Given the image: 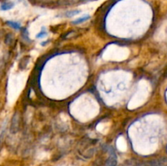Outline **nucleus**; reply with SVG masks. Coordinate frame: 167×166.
I'll use <instances>...</instances> for the list:
<instances>
[{
    "instance_id": "1",
    "label": "nucleus",
    "mask_w": 167,
    "mask_h": 166,
    "mask_svg": "<svg viewBox=\"0 0 167 166\" xmlns=\"http://www.w3.org/2000/svg\"><path fill=\"white\" fill-rule=\"evenodd\" d=\"M20 115H19V113H16L15 114L13 115L12 120H11V133L16 134L19 131V130H20Z\"/></svg>"
},
{
    "instance_id": "2",
    "label": "nucleus",
    "mask_w": 167,
    "mask_h": 166,
    "mask_svg": "<svg viewBox=\"0 0 167 166\" xmlns=\"http://www.w3.org/2000/svg\"><path fill=\"white\" fill-rule=\"evenodd\" d=\"M109 156L105 161V166H117V158L115 151L113 148H109Z\"/></svg>"
},
{
    "instance_id": "3",
    "label": "nucleus",
    "mask_w": 167,
    "mask_h": 166,
    "mask_svg": "<svg viewBox=\"0 0 167 166\" xmlns=\"http://www.w3.org/2000/svg\"><path fill=\"white\" fill-rule=\"evenodd\" d=\"M89 19H90V16H89V15H84V16H82V17L78 18L77 20L73 21V24H74V25H78V24L83 23V22H85V21H88Z\"/></svg>"
},
{
    "instance_id": "4",
    "label": "nucleus",
    "mask_w": 167,
    "mask_h": 166,
    "mask_svg": "<svg viewBox=\"0 0 167 166\" xmlns=\"http://www.w3.org/2000/svg\"><path fill=\"white\" fill-rule=\"evenodd\" d=\"M13 6H14V4L12 3H3L0 7V9L2 11L10 10L13 8Z\"/></svg>"
},
{
    "instance_id": "5",
    "label": "nucleus",
    "mask_w": 167,
    "mask_h": 166,
    "mask_svg": "<svg viewBox=\"0 0 167 166\" xmlns=\"http://www.w3.org/2000/svg\"><path fill=\"white\" fill-rule=\"evenodd\" d=\"M7 24H8V25L13 28L14 29H21V26H20V24L17 23V22H15V21H7Z\"/></svg>"
},
{
    "instance_id": "6",
    "label": "nucleus",
    "mask_w": 167,
    "mask_h": 166,
    "mask_svg": "<svg viewBox=\"0 0 167 166\" xmlns=\"http://www.w3.org/2000/svg\"><path fill=\"white\" fill-rule=\"evenodd\" d=\"M13 41V36L12 34H11V33H9V34H8L7 35V37H6V39H5V42L8 45H10L12 42Z\"/></svg>"
},
{
    "instance_id": "7",
    "label": "nucleus",
    "mask_w": 167,
    "mask_h": 166,
    "mask_svg": "<svg viewBox=\"0 0 167 166\" xmlns=\"http://www.w3.org/2000/svg\"><path fill=\"white\" fill-rule=\"evenodd\" d=\"M80 12V11H70V12H66L65 15L67 17H72V16H74V15H77V14H78Z\"/></svg>"
},
{
    "instance_id": "8",
    "label": "nucleus",
    "mask_w": 167,
    "mask_h": 166,
    "mask_svg": "<svg viewBox=\"0 0 167 166\" xmlns=\"http://www.w3.org/2000/svg\"><path fill=\"white\" fill-rule=\"evenodd\" d=\"M148 166H165L163 164L160 163L158 161H151L149 163H148Z\"/></svg>"
},
{
    "instance_id": "9",
    "label": "nucleus",
    "mask_w": 167,
    "mask_h": 166,
    "mask_svg": "<svg viewBox=\"0 0 167 166\" xmlns=\"http://www.w3.org/2000/svg\"><path fill=\"white\" fill-rule=\"evenodd\" d=\"M47 32L46 31H41L40 33L37 34V38L38 39H42V38H44L45 36H47Z\"/></svg>"
},
{
    "instance_id": "10",
    "label": "nucleus",
    "mask_w": 167,
    "mask_h": 166,
    "mask_svg": "<svg viewBox=\"0 0 167 166\" xmlns=\"http://www.w3.org/2000/svg\"><path fill=\"white\" fill-rule=\"evenodd\" d=\"M58 3L60 5H68L70 2L69 0H59Z\"/></svg>"
},
{
    "instance_id": "11",
    "label": "nucleus",
    "mask_w": 167,
    "mask_h": 166,
    "mask_svg": "<svg viewBox=\"0 0 167 166\" xmlns=\"http://www.w3.org/2000/svg\"><path fill=\"white\" fill-rule=\"evenodd\" d=\"M82 1H94V0H82Z\"/></svg>"
}]
</instances>
